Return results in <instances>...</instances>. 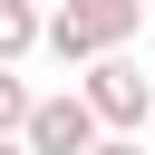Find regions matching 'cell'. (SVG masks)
Returning <instances> with one entry per match:
<instances>
[{
    "instance_id": "obj_8",
    "label": "cell",
    "mask_w": 155,
    "mask_h": 155,
    "mask_svg": "<svg viewBox=\"0 0 155 155\" xmlns=\"http://www.w3.org/2000/svg\"><path fill=\"white\" fill-rule=\"evenodd\" d=\"M145 126H155V116H145Z\"/></svg>"
},
{
    "instance_id": "obj_2",
    "label": "cell",
    "mask_w": 155,
    "mask_h": 155,
    "mask_svg": "<svg viewBox=\"0 0 155 155\" xmlns=\"http://www.w3.org/2000/svg\"><path fill=\"white\" fill-rule=\"evenodd\" d=\"M78 97L97 107V126H107V136H136V126L155 116V78H145L126 48H116V58H97V68H78Z\"/></svg>"
},
{
    "instance_id": "obj_5",
    "label": "cell",
    "mask_w": 155,
    "mask_h": 155,
    "mask_svg": "<svg viewBox=\"0 0 155 155\" xmlns=\"http://www.w3.org/2000/svg\"><path fill=\"white\" fill-rule=\"evenodd\" d=\"M29 116H39V97L19 87V68H0V136H29Z\"/></svg>"
},
{
    "instance_id": "obj_3",
    "label": "cell",
    "mask_w": 155,
    "mask_h": 155,
    "mask_svg": "<svg viewBox=\"0 0 155 155\" xmlns=\"http://www.w3.org/2000/svg\"><path fill=\"white\" fill-rule=\"evenodd\" d=\"M97 136H107V126H97V107L68 87V97H39V116H29V136H19V145H29V155H87Z\"/></svg>"
},
{
    "instance_id": "obj_7",
    "label": "cell",
    "mask_w": 155,
    "mask_h": 155,
    "mask_svg": "<svg viewBox=\"0 0 155 155\" xmlns=\"http://www.w3.org/2000/svg\"><path fill=\"white\" fill-rule=\"evenodd\" d=\"M0 155H29V145H19V136H0Z\"/></svg>"
},
{
    "instance_id": "obj_1",
    "label": "cell",
    "mask_w": 155,
    "mask_h": 155,
    "mask_svg": "<svg viewBox=\"0 0 155 155\" xmlns=\"http://www.w3.org/2000/svg\"><path fill=\"white\" fill-rule=\"evenodd\" d=\"M136 29H145V0H58V10H48V58L97 68V58H116Z\"/></svg>"
},
{
    "instance_id": "obj_4",
    "label": "cell",
    "mask_w": 155,
    "mask_h": 155,
    "mask_svg": "<svg viewBox=\"0 0 155 155\" xmlns=\"http://www.w3.org/2000/svg\"><path fill=\"white\" fill-rule=\"evenodd\" d=\"M29 48H48V19H39L29 0H0V68H19Z\"/></svg>"
},
{
    "instance_id": "obj_6",
    "label": "cell",
    "mask_w": 155,
    "mask_h": 155,
    "mask_svg": "<svg viewBox=\"0 0 155 155\" xmlns=\"http://www.w3.org/2000/svg\"><path fill=\"white\" fill-rule=\"evenodd\" d=\"M87 155H155V145H145V136H97Z\"/></svg>"
}]
</instances>
